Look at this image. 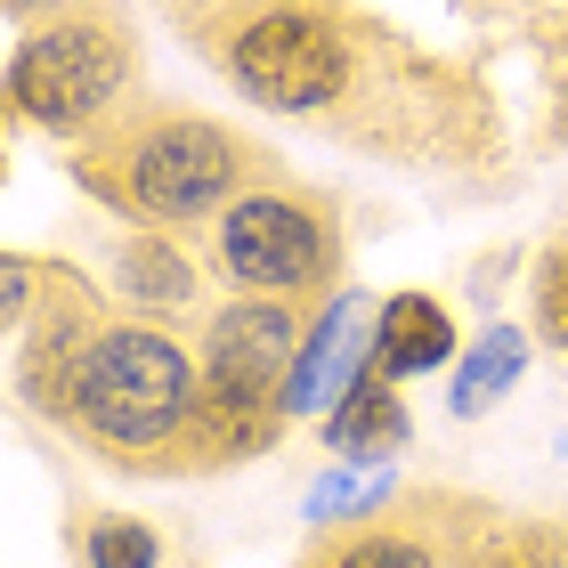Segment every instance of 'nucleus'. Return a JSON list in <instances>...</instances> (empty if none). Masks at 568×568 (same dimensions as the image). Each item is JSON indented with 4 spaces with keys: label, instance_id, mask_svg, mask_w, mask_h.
Segmentation results:
<instances>
[{
    "label": "nucleus",
    "instance_id": "10",
    "mask_svg": "<svg viewBox=\"0 0 568 568\" xmlns=\"http://www.w3.org/2000/svg\"><path fill=\"white\" fill-rule=\"evenodd\" d=\"M90 560H98V568H146V560H154V536H146V528L106 520V528L90 536Z\"/></svg>",
    "mask_w": 568,
    "mask_h": 568
},
{
    "label": "nucleus",
    "instance_id": "9",
    "mask_svg": "<svg viewBox=\"0 0 568 568\" xmlns=\"http://www.w3.org/2000/svg\"><path fill=\"white\" fill-rule=\"evenodd\" d=\"M333 438H342V447H382V438H398V406L382 398V382H366V390H357V398L342 406Z\"/></svg>",
    "mask_w": 568,
    "mask_h": 568
},
{
    "label": "nucleus",
    "instance_id": "5",
    "mask_svg": "<svg viewBox=\"0 0 568 568\" xmlns=\"http://www.w3.org/2000/svg\"><path fill=\"white\" fill-rule=\"evenodd\" d=\"M236 82L252 98H268V106L308 114V106H325V98L342 90V41H333L317 17H261L236 41Z\"/></svg>",
    "mask_w": 568,
    "mask_h": 568
},
{
    "label": "nucleus",
    "instance_id": "12",
    "mask_svg": "<svg viewBox=\"0 0 568 568\" xmlns=\"http://www.w3.org/2000/svg\"><path fill=\"white\" fill-rule=\"evenodd\" d=\"M17 9H33V0H17Z\"/></svg>",
    "mask_w": 568,
    "mask_h": 568
},
{
    "label": "nucleus",
    "instance_id": "8",
    "mask_svg": "<svg viewBox=\"0 0 568 568\" xmlns=\"http://www.w3.org/2000/svg\"><path fill=\"white\" fill-rule=\"evenodd\" d=\"M333 568H430V536L423 528H374V536H357Z\"/></svg>",
    "mask_w": 568,
    "mask_h": 568
},
{
    "label": "nucleus",
    "instance_id": "2",
    "mask_svg": "<svg viewBox=\"0 0 568 568\" xmlns=\"http://www.w3.org/2000/svg\"><path fill=\"white\" fill-rule=\"evenodd\" d=\"M293 342H301V325H293V308H276V301H244V308H227L212 325V349H203V406H212L220 430L261 423V406L276 398L284 366H293Z\"/></svg>",
    "mask_w": 568,
    "mask_h": 568
},
{
    "label": "nucleus",
    "instance_id": "6",
    "mask_svg": "<svg viewBox=\"0 0 568 568\" xmlns=\"http://www.w3.org/2000/svg\"><path fill=\"white\" fill-rule=\"evenodd\" d=\"M220 261H227L236 284H252V293H293V284H308L325 268V236H317L308 212H293V203L252 195V203H236V212L220 220Z\"/></svg>",
    "mask_w": 568,
    "mask_h": 568
},
{
    "label": "nucleus",
    "instance_id": "3",
    "mask_svg": "<svg viewBox=\"0 0 568 568\" xmlns=\"http://www.w3.org/2000/svg\"><path fill=\"white\" fill-rule=\"evenodd\" d=\"M139 212L154 220H195L203 203H220L236 187V146H227L212 122H163L131 146V171H122Z\"/></svg>",
    "mask_w": 568,
    "mask_h": 568
},
{
    "label": "nucleus",
    "instance_id": "11",
    "mask_svg": "<svg viewBox=\"0 0 568 568\" xmlns=\"http://www.w3.org/2000/svg\"><path fill=\"white\" fill-rule=\"evenodd\" d=\"M545 333H552V342L568 349V252H560V261L545 268Z\"/></svg>",
    "mask_w": 568,
    "mask_h": 568
},
{
    "label": "nucleus",
    "instance_id": "4",
    "mask_svg": "<svg viewBox=\"0 0 568 568\" xmlns=\"http://www.w3.org/2000/svg\"><path fill=\"white\" fill-rule=\"evenodd\" d=\"M17 106L24 114H41V122H82L98 114L114 98L122 82V49L98 33V24H58V33H41V41H24V58H17Z\"/></svg>",
    "mask_w": 568,
    "mask_h": 568
},
{
    "label": "nucleus",
    "instance_id": "1",
    "mask_svg": "<svg viewBox=\"0 0 568 568\" xmlns=\"http://www.w3.org/2000/svg\"><path fill=\"white\" fill-rule=\"evenodd\" d=\"M195 390L203 382L187 374V357H179L163 333H106V342H90L82 374H73V406H82V423L106 438V447H163V438L195 415Z\"/></svg>",
    "mask_w": 568,
    "mask_h": 568
},
{
    "label": "nucleus",
    "instance_id": "7",
    "mask_svg": "<svg viewBox=\"0 0 568 568\" xmlns=\"http://www.w3.org/2000/svg\"><path fill=\"white\" fill-rule=\"evenodd\" d=\"M382 366L390 374H423V366H447V317L430 301H398L382 317Z\"/></svg>",
    "mask_w": 568,
    "mask_h": 568
}]
</instances>
